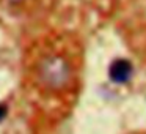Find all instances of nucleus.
Listing matches in <instances>:
<instances>
[{"label": "nucleus", "instance_id": "obj_1", "mask_svg": "<svg viewBox=\"0 0 146 134\" xmlns=\"http://www.w3.org/2000/svg\"><path fill=\"white\" fill-rule=\"evenodd\" d=\"M72 71L69 62L58 54H49L39 60L36 66V77L38 82L46 90H63L69 84Z\"/></svg>", "mask_w": 146, "mask_h": 134}, {"label": "nucleus", "instance_id": "obj_2", "mask_svg": "<svg viewBox=\"0 0 146 134\" xmlns=\"http://www.w3.org/2000/svg\"><path fill=\"white\" fill-rule=\"evenodd\" d=\"M132 74H133V66L126 58H116V60L111 62L110 68H108L110 79L115 84H119V85L129 82L132 79Z\"/></svg>", "mask_w": 146, "mask_h": 134}, {"label": "nucleus", "instance_id": "obj_3", "mask_svg": "<svg viewBox=\"0 0 146 134\" xmlns=\"http://www.w3.org/2000/svg\"><path fill=\"white\" fill-rule=\"evenodd\" d=\"M5 117H7V107L3 104H0V121L3 120Z\"/></svg>", "mask_w": 146, "mask_h": 134}, {"label": "nucleus", "instance_id": "obj_4", "mask_svg": "<svg viewBox=\"0 0 146 134\" xmlns=\"http://www.w3.org/2000/svg\"><path fill=\"white\" fill-rule=\"evenodd\" d=\"M7 2H10V3H19V2H24V0H7Z\"/></svg>", "mask_w": 146, "mask_h": 134}]
</instances>
